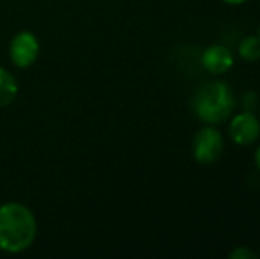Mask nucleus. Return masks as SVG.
Returning <instances> with one entry per match:
<instances>
[{"label": "nucleus", "instance_id": "f257e3e1", "mask_svg": "<svg viewBox=\"0 0 260 259\" xmlns=\"http://www.w3.org/2000/svg\"><path fill=\"white\" fill-rule=\"evenodd\" d=\"M38 222L23 203H6L0 206V249L9 254H20L34 243Z\"/></svg>", "mask_w": 260, "mask_h": 259}, {"label": "nucleus", "instance_id": "f03ea898", "mask_svg": "<svg viewBox=\"0 0 260 259\" xmlns=\"http://www.w3.org/2000/svg\"><path fill=\"white\" fill-rule=\"evenodd\" d=\"M236 98L230 85L221 80L207 82L193 96V110L206 125H221L232 116Z\"/></svg>", "mask_w": 260, "mask_h": 259}, {"label": "nucleus", "instance_id": "7ed1b4c3", "mask_svg": "<svg viewBox=\"0 0 260 259\" xmlns=\"http://www.w3.org/2000/svg\"><path fill=\"white\" fill-rule=\"evenodd\" d=\"M223 135L214 125H207L200 128L193 137V155L195 160L202 165H211L218 162L223 153Z\"/></svg>", "mask_w": 260, "mask_h": 259}, {"label": "nucleus", "instance_id": "20e7f679", "mask_svg": "<svg viewBox=\"0 0 260 259\" xmlns=\"http://www.w3.org/2000/svg\"><path fill=\"white\" fill-rule=\"evenodd\" d=\"M39 52H41V45L38 36L28 31L18 32L9 43V59L20 69L30 68L38 61Z\"/></svg>", "mask_w": 260, "mask_h": 259}, {"label": "nucleus", "instance_id": "39448f33", "mask_svg": "<svg viewBox=\"0 0 260 259\" xmlns=\"http://www.w3.org/2000/svg\"><path fill=\"white\" fill-rule=\"evenodd\" d=\"M229 135L237 146H250L260 137V119L253 112L243 110L232 118L229 125Z\"/></svg>", "mask_w": 260, "mask_h": 259}, {"label": "nucleus", "instance_id": "423d86ee", "mask_svg": "<svg viewBox=\"0 0 260 259\" xmlns=\"http://www.w3.org/2000/svg\"><path fill=\"white\" fill-rule=\"evenodd\" d=\"M202 66L211 75H225L234 66V55L226 46L211 45L202 53Z\"/></svg>", "mask_w": 260, "mask_h": 259}, {"label": "nucleus", "instance_id": "0eeeda50", "mask_svg": "<svg viewBox=\"0 0 260 259\" xmlns=\"http://www.w3.org/2000/svg\"><path fill=\"white\" fill-rule=\"evenodd\" d=\"M18 96V80L11 71L0 66V108L9 107Z\"/></svg>", "mask_w": 260, "mask_h": 259}, {"label": "nucleus", "instance_id": "6e6552de", "mask_svg": "<svg viewBox=\"0 0 260 259\" xmlns=\"http://www.w3.org/2000/svg\"><path fill=\"white\" fill-rule=\"evenodd\" d=\"M239 52L241 59L246 63H255L260 59V38L258 36H246L243 41L239 43Z\"/></svg>", "mask_w": 260, "mask_h": 259}, {"label": "nucleus", "instance_id": "1a4fd4ad", "mask_svg": "<svg viewBox=\"0 0 260 259\" xmlns=\"http://www.w3.org/2000/svg\"><path fill=\"white\" fill-rule=\"evenodd\" d=\"M243 110H248V112H253L255 108H257L258 105V94L255 93V91H248V93H244L243 96Z\"/></svg>", "mask_w": 260, "mask_h": 259}, {"label": "nucleus", "instance_id": "9d476101", "mask_svg": "<svg viewBox=\"0 0 260 259\" xmlns=\"http://www.w3.org/2000/svg\"><path fill=\"white\" fill-rule=\"evenodd\" d=\"M229 256L232 259H257L258 254L250 249H246V247H237V249H234Z\"/></svg>", "mask_w": 260, "mask_h": 259}, {"label": "nucleus", "instance_id": "9b49d317", "mask_svg": "<svg viewBox=\"0 0 260 259\" xmlns=\"http://www.w3.org/2000/svg\"><path fill=\"white\" fill-rule=\"evenodd\" d=\"M255 165H257V169L260 170V146L257 148V151H255Z\"/></svg>", "mask_w": 260, "mask_h": 259}, {"label": "nucleus", "instance_id": "f8f14e48", "mask_svg": "<svg viewBox=\"0 0 260 259\" xmlns=\"http://www.w3.org/2000/svg\"><path fill=\"white\" fill-rule=\"evenodd\" d=\"M225 4H230V6H241V4H244L246 0H223Z\"/></svg>", "mask_w": 260, "mask_h": 259}, {"label": "nucleus", "instance_id": "ddd939ff", "mask_svg": "<svg viewBox=\"0 0 260 259\" xmlns=\"http://www.w3.org/2000/svg\"><path fill=\"white\" fill-rule=\"evenodd\" d=\"M258 38H260V27H258Z\"/></svg>", "mask_w": 260, "mask_h": 259}]
</instances>
